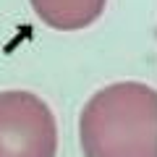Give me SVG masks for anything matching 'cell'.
<instances>
[{
  "mask_svg": "<svg viewBox=\"0 0 157 157\" xmlns=\"http://www.w3.org/2000/svg\"><path fill=\"white\" fill-rule=\"evenodd\" d=\"M58 126L42 97L0 92V157H55Z\"/></svg>",
  "mask_w": 157,
  "mask_h": 157,
  "instance_id": "cell-2",
  "label": "cell"
},
{
  "mask_svg": "<svg viewBox=\"0 0 157 157\" xmlns=\"http://www.w3.org/2000/svg\"><path fill=\"white\" fill-rule=\"evenodd\" d=\"M84 157H157V89L118 81L94 92L78 118Z\"/></svg>",
  "mask_w": 157,
  "mask_h": 157,
  "instance_id": "cell-1",
  "label": "cell"
},
{
  "mask_svg": "<svg viewBox=\"0 0 157 157\" xmlns=\"http://www.w3.org/2000/svg\"><path fill=\"white\" fill-rule=\"evenodd\" d=\"M42 21L58 32H76L102 16L107 0H29Z\"/></svg>",
  "mask_w": 157,
  "mask_h": 157,
  "instance_id": "cell-3",
  "label": "cell"
}]
</instances>
